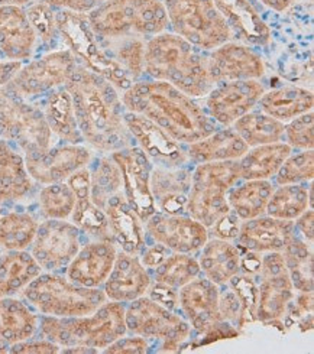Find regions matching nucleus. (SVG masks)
<instances>
[{
  "instance_id": "1",
  "label": "nucleus",
  "mask_w": 314,
  "mask_h": 354,
  "mask_svg": "<svg viewBox=\"0 0 314 354\" xmlns=\"http://www.w3.org/2000/svg\"><path fill=\"white\" fill-rule=\"evenodd\" d=\"M65 88L85 145L97 153H112L135 145L125 123L121 91L102 75L78 64Z\"/></svg>"
},
{
  "instance_id": "2",
  "label": "nucleus",
  "mask_w": 314,
  "mask_h": 354,
  "mask_svg": "<svg viewBox=\"0 0 314 354\" xmlns=\"http://www.w3.org/2000/svg\"><path fill=\"white\" fill-rule=\"evenodd\" d=\"M121 97L126 111L152 120L183 145L200 140L219 127L197 99L170 83L139 80Z\"/></svg>"
},
{
  "instance_id": "3",
  "label": "nucleus",
  "mask_w": 314,
  "mask_h": 354,
  "mask_svg": "<svg viewBox=\"0 0 314 354\" xmlns=\"http://www.w3.org/2000/svg\"><path fill=\"white\" fill-rule=\"evenodd\" d=\"M204 53L173 30H164L145 42V75L170 83L194 99L206 97L214 84Z\"/></svg>"
},
{
  "instance_id": "4",
  "label": "nucleus",
  "mask_w": 314,
  "mask_h": 354,
  "mask_svg": "<svg viewBox=\"0 0 314 354\" xmlns=\"http://www.w3.org/2000/svg\"><path fill=\"white\" fill-rule=\"evenodd\" d=\"M38 333L61 347V353H96L123 337L125 304L106 301L96 311L81 317L40 315Z\"/></svg>"
},
{
  "instance_id": "5",
  "label": "nucleus",
  "mask_w": 314,
  "mask_h": 354,
  "mask_svg": "<svg viewBox=\"0 0 314 354\" xmlns=\"http://www.w3.org/2000/svg\"><path fill=\"white\" fill-rule=\"evenodd\" d=\"M97 38H151L168 30V16L162 0H107L86 13Z\"/></svg>"
},
{
  "instance_id": "6",
  "label": "nucleus",
  "mask_w": 314,
  "mask_h": 354,
  "mask_svg": "<svg viewBox=\"0 0 314 354\" xmlns=\"http://www.w3.org/2000/svg\"><path fill=\"white\" fill-rule=\"evenodd\" d=\"M21 297L40 315L58 318L89 315L107 301L103 289L77 285L65 273L53 272H41Z\"/></svg>"
},
{
  "instance_id": "7",
  "label": "nucleus",
  "mask_w": 314,
  "mask_h": 354,
  "mask_svg": "<svg viewBox=\"0 0 314 354\" xmlns=\"http://www.w3.org/2000/svg\"><path fill=\"white\" fill-rule=\"evenodd\" d=\"M55 24L60 46L67 48L82 67L106 78L121 93L134 84L125 70L109 54L103 42L97 38L86 13L55 9Z\"/></svg>"
},
{
  "instance_id": "8",
  "label": "nucleus",
  "mask_w": 314,
  "mask_h": 354,
  "mask_svg": "<svg viewBox=\"0 0 314 354\" xmlns=\"http://www.w3.org/2000/svg\"><path fill=\"white\" fill-rule=\"evenodd\" d=\"M241 180L238 160H218L195 165L187 196L186 213L210 230L229 214L227 192Z\"/></svg>"
},
{
  "instance_id": "9",
  "label": "nucleus",
  "mask_w": 314,
  "mask_h": 354,
  "mask_svg": "<svg viewBox=\"0 0 314 354\" xmlns=\"http://www.w3.org/2000/svg\"><path fill=\"white\" fill-rule=\"evenodd\" d=\"M0 138L24 155L44 152L57 142L37 102L0 88Z\"/></svg>"
},
{
  "instance_id": "10",
  "label": "nucleus",
  "mask_w": 314,
  "mask_h": 354,
  "mask_svg": "<svg viewBox=\"0 0 314 354\" xmlns=\"http://www.w3.org/2000/svg\"><path fill=\"white\" fill-rule=\"evenodd\" d=\"M174 34L183 37L202 51L234 39L214 0H162Z\"/></svg>"
},
{
  "instance_id": "11",
  "label": "nucleus",
  "mask_w": 314,
  "mask_h": 354,
  "mask_svg": "<svg viewBox=\"0 0 314 354\" xmlns=\"http://www.w3.org/2000/svg\"><path fill=\"white\" fill-rule=\"evenodd\" d=\"M77 66L76 57L67 48L38 53L22 64L5 87L22 99L37 102L48 93L65 87Z\"/></svg>"
},
{
  "instance_id": "12",
  "label": "nucleus",
  "mask_w": 314,
  "mask_h": 354,
  "mask_svg": "<svg viewBox=\"0 0 314 354\" xmlns=\"http://www.w3.org/2000/svg\"><path fill=\"white\" fill-rule=\"evenodd\" d=\"M126 330L146 340L164 342V350L171 351L183 344L191 334L184 317L143 295L125 307Z\"/></svg>"
},
{
  "instance_id": "13",
  "label": "nucleus",
  "mask_w": 314,
  "mask_h": 354,
  "mask_svg": "<svg viewBox=\"0 0 314 354\" xmlns=\"http://www.w3.org/2000/svg\"><path fill=\"white\" fill-rule=\"evenodd\" d=\"M85 234L70 220H44L30 245V254L42 272L65 273L82 245Z\"/></svg>"
},
{
  "instance_id": "14",
  "label": "nucleus",
  "mask_w": 314,
  "mask_h": 354,
  "mask_svg": "<svg viewBox=\"0 0 314 354\" xmlns=\"http://www.w3.org/2000/svg\"><path fill=\"white\" fill-rule=\"evenodd\" d=\"M259 283L255 318L262 323H277L287 314L294 299V288L287 273L283 252H270L261 256Z\"/></svg>"
},
{
  "instance_id": "15",
  "label": "nucleus",
  "mask_w": 314,
  "mask_h": 354,
  "mask_svg": "<svg viewBox=\"0 0 314 354\" xmlns=\"http://www.w3.org/2000/svg\"><path fill=\"white\" fill-rule=\"evenodd\" d=\"M110 156L121 169L126 201L145 223L157 212V204L151 191L152 160L137 145L114 151Z\"/></svg>"
},
{
  "instance_id": "16",
  "label": "nucleus",
  "mask_w": 314,
  "mask_h": 354,
  "mask_svg": "<svg viewBox=\"0 0 314 354\" xmlns=\"http://www.w3.org/2000/svg\"><path fill=\"white\" fill-rule=\"evenodd\" d=\"M94 156L85 143L55 142L44 152L25 155L30 178L38 185L65 183L73 174L90 165Z\"/></svg>"
},
{
  "instance_id": "17",
  "label": "nucleus",
  "mask_w": 314,
  "mask_h": 354,
  "mask_svg": "<svg viewBox=\"0 0 314 354\" xmlns=\"http://www.w3.org/2000/svg\"><path fill=\"white\" fill-rule=\"evenodd\" d=\"M265 93L259 80H236L214 84L206 95L204 109L218 126H232L238 119L252 111Z\"/></svg>"
},
{
  "instance_id": "18",
  "label": "nucleus",
  "mask_w": 314,
  "mask_h": 354,
  "mask_svg": "<svg viewBox=\"0 0 314 354\" xmlns=\"http://www.w3.org/2000/svg\"><path fill=\"white\" fill-rule=\"evenodd\" d=\"M145 233L174 253H195L209 240V230L189 214L155 212L145 223Z\"/></svg>"
},
{
  "instance_id": "19",
  "label": "nucleus",
  "mask_w": 314,
  "mask_h": 354,
  "mask_svg": "<svg viewBox=\"0 0 314 354\" xmlns=\"http://www.w3.org/2000/svg\"><path fill=\"white\" fill-rule=\"evenodd\" d=\"M125 123L137 147L146 153L152 164L167 168H178L189 164L184 145L175 140L152 120L125 110Z\"/></svg>"
},
{
  "instance_id": "20",
  "label": "nucleus",
  "mask_w": 314,
  "mask_h": 354,
  "mask_svg": "<svg viewBox=\"0 0 314 354\" xmlns=\"http://www.w3.org/2000/svg\"><path fill=\"white\" fill-rule=\"evenodd\" d=\"M207 70L213 84L236 80H259L265 75V62L251 45L232 39L209 51Z\"/></svg>"
},
{
  "instance_id": "21",
  "label": "nucleus",
  "mask_w": 314,
  "mask_h": 354,
  "mask_svg": "<svg viewBox=\"0 0 314 354\" xmlns=\"http://www.w3.org/2000/svg\"><path fill=\"white\" fill-rule=\"evenodd\" d=\"M220 289L204 277H197L178 289V307L193 330L209 334L223 321L219 310Z\"/></svg>"
},
{
  "instance_id": "22",
  "label": "nucleus",
  "mask_w": 314,
  "mask_h": 354,
  "mask_svg": "<svg viewBox=\"0 0 314 354\" xmlns=\"http://www.w3.org/2000/svg\"><path fill=\"white\" fill-rule=\"evenodd\" d=\"M118 248L112 240L90 239L81 245L65 269V277L86 288H102L116 259Z\"/></svg>"
},
{
  "instance_id": "23",
  "label": "nucleus",
  "mask_w": 314,
  "mask_h": 354,
  "mask_svg": "<svg viewBox=\"0 0 314 354\" xmlns=\"http://www.w3.org/2000/svg\"><path fill=\"white\" fill-rule=\"evenodd\" d=\"M152 285V278L137 254L118 252L113 268L103 283V292L109 301L129 304L143 295Z\"/></svg>"
},
{
  "instance_id": "24",
  "label": "nucleus",
  "mask_w": 314,
  "mask_h": 354,
  "mask_svg": "<svg viewBox=\"0 0 314 354\" xmlns=\"http://www.w3.org/2000/svg\"><path fill=\"white\" fill-rule=\"evenodd\" d=\"M38 54V38L25 8L0 5V58L28 61Z\"/></svg>"
},
{
  "instance_id": "25",
  "label": "nucleus",
  "mask_w": 314,
  "mask_h": 354,
  "mask_svg": "<svg viewBox=\"0 0 314 354\" xmlns=\"http://www.w3.org/2000/svg\"><path fill=\"white\" fill-rule=\"evenodd\" d=\"M294 234V221L259 216L242 221L235 240H238L241 249L263 254L270 252H284Z\"/></svg>"
},
{
  "instance_id": "26",
  "label": "nucleus",
  "mask_w": 314,
  "mask_h": 354,
  "mask_svg": "<svg viewBox=\"0 0 314 354\" xmlns=\"http://www.w3.org/2000/svg\"><path fill=\"white\" fill-rule=\"evenodd\" d=\"M234 38L252 46H267L272 39L268 24L250 0H214Z\"/></svg>"
},
{
  "instance_id": "27",
  "label": "nucleus",
  "mask_w": 314,
  "mask_h": 354,
  "mask_svg": "<svg viewBox=\"0 0 314 354\" xmlns=\"http://www.w3.org/2000/svg\"><path fill=\"white\" fill-rule=\"evenodd\" d=\"M37 183L30 178L25 155L0 138V204H18L34 196Z\"/></svg>"
},
{
  "instance_id": "28",
  "label": "nucleus",
  "mask_w": 314,
  "mask_h": 354,
  "mask_svg": "<svg viewBox=\"0 0 314 354\" xmlns=\"http://www.w3.org/2000/svg\"><path fill=\"white\" fill-rule=\"evenodd\" d=\"M76 196L74 210L70 221L81 230V233L90 239L112 240L107 217L90 197V172L89 167L73 174L67 180ZM113 241V240H112Z\"/></svg>"
},
{
  "instance_id": "29",
  "label": "nucleus",
  "mask_w": 314,
  "mask_h": 354,
  "mask_svg": "<svg viewBox=\"0 0 314 354\" xmlns=\"http://www.w3.org/2000/svg\"><path fill=\"white\" fill-rule=\"evenodd\" d=\"M113 243L129 254H139L145 246L146 233L143 221L126 201L123 192L105 207Z\"/></svg>"
},
{
  "instance_id": "30",
  "label": "nucleus",
  "mask_w": 314,
  "mask_h": 354,
  "mask_svg": "<svg viewBox=\"0 0 314 354\" xmlns=\"http://www.w3.org/2000/svg\"><path fill=\"white\" fill-rule=\"evenodd\" d=\"M191 172L183 167L167 168L157 165L151 172V191L157 210L167 214L186 213Z\"/></svg>"
},
{
  "instance_id": "31",
  "label": "nucleus",
  "mask_w": 314,
  "mask_h": 354,
  "mask_svg": "<svg viewBox=\"0 0 314 354\" xmlns=\"http://www.w3.org/2000/svg\"><path fill=\"white\" fill-rule=\"evenodd\" d=\"M198 252V266L204 278L213 283L219 286L226 285L241 273V248L235 246L230 240L209 237L206 245Z\"/></svg>"
},
{
  "instance_id": "32",
  "label": "nucleus",
  "mask_w": 314,
  "mask_h": 354,
  "mask_svg": "<svg viewBox=\"0 0 314 354\" xmlns=\"http://www.w3.org/2000/svg\"><path fill=\"white\" fill-rule=\"evenodd\" d=\"M250 147L242 140L232 126L218 127L209 136L187 145L189 162L195 165L218 160H238Z\"/></svg>"
},
{
  "instance_id": "33",
  "label": "nucleus",
  "mask_w": 314,
  "mask_h": 354,
  "mask_svg": "<svg viewBox=\"0 0 314 354\" xmlns=\"http://www.w3.org/2000/svg\"><path fill=\"white\" fill-rule=\"evenodd\" d=\"M40 314L18 297L0 298V339L9 346L35 337Z\"/></svg>"
},
{
  "instance_id": "34",
  "label": "nucleus",
  "mask_w": 314,
  "mask_h": 354,
  "mask_svg": "<svg viewBox=\"0 0 314 354\" xmlns=\"http://www.w3.org/2000/svg\"><path fill=\"white\" fill-rule=\"evenodd\" d=\"M41 106L46 123L58 142L85 143L77 126L71 95L65 87L57 88L37 100Z\"/></svg>"
},
{
  "instance_id": "35",
  "label": "nucleus",
  "mask_w": 314,
  "mask_h": 354,
  "mask_svg": "<svg viewBox=\"0 0 314 354\" xmlns=\"http://www.w3.org/2000/svg\"><path fill=\"white\" fill-rule=\"evenodd\" d=\"M258 106L263 113L286 124L313 110L314 95L304 87L283 86L263 93Z\"/></svg>"
},
{
  "instance_id": "36",
  "label": "nucleus",
  "mask_w": 314,
  "mask_h": 354,
  "mask_svg": "<svg viewBox=\"0 0 314 354\" xmlns=\"http://www.w3.org/2000/svg\"><path fill=\"white\" fill-rule=\"evenodd\" d=\"M293 149L281 140L250 148L238 159L241 180H271Z\"/></svg>"
},
{
  "instance_id": "37",
  "label": "nucleus",
  "mask_w": 314,
  "mask_h": 354,
  "mask_svg": "<svg viewBox=\"0 0 314 354\" xmlns=\"http://www.w3.org/2000/svg\"><path fill=\"white\" fill-rule=\"evenodd\" d=\"M42 269L29 250L0 254V298L21 295Z\"/></svg>"
},
{
  "instance_id": "38",
  "label": "nucleus",
  "mask_w": 314,
  "mask_h": 354,
  "mask_svg": "<svg viewBox=\"0 0 314 354\" xmlns=\"http://www.w3.org/2000/svg\"><path fill=\"white\" fill-rule=\"evenodd\" d=\"M274 191L270 180H245L241 185L230 188L227 203L232 213L241 220H251L263 216Z\"/></svg>"
},
{
  "instance_id": "39",
  "label": "nucleus",
  "mask_w": 314,
  "mask_h": 354,
  "mask_svg": "<svg viewBox=\"0 0 314 354\" xmlns=\"http://www.w3.org/2000/svg\"><path fill=\"white\" fill-rule=\"evenodd\" d=\"M90 172V197L91 201L105 210L110 200L122 194V174L110 153L93 156L89 165Z\"/></svg>"
},
{
  "instance_id": "40",
  "label": "nucleus",
  "mask_w": 314,
  "mask_h": 354,
  "mask_svg": "<svg viewBox=\"0 0 314 354\" xmlns=\"http://www.w3.org/2000/svg\"><path fill=\"white\" fill-rule=\"evenodd\" d=\"M38 218L26 210L0 214V253L28 250L38 230Z\"/></svg>"
},
{
  "instance_id": "41",
  "label": "nucleus",
  "mask_w": 314,
  "mask_h": 354,
  "mask_svg": "<svg viewBox=\"0 0 314 354\" xmlns=\"http://www.w3.org/2000/svg\"><path fill=\"white\" fill-rule=\"evenodd\" d=\"M232 127L250 148L284 140L286 124L263 113L262 110L250 111L238 119Z\"/></svg>"
},
{
  "instance_id": "42",
  "label": "nucleus",
  "mask_w": 314,
  "mask_h": 354,
  "mask_svg": "<svg viewBox=\"0 0 314 354\" xmlns=\"http://www.w3.org/2000/svg\"><path fill=\"white\" fill-rule=\"evenodd\" d=\"M311 185L306 188L302 184H287L274 188L267 205V216L295 221L311 207Z\"/></svg>"
},
{
  "instance_id": "43",
  "label": "nucleus",
  "mask_w": 314,
  "mask_h": 354,
  "mask_svg": "<svg viewBox=\"0 0 314 354\" xmlns=\"http://www.w3.org/2000/svg\"><path fill=\"white\" fill-rule=\"evenodd\" d=\"M287 273L293 288L299 292L313 291V246L294 234L283 252Z\"/></svg>"
},
{
  "instance_id": "44",
  "label": "nucleus",
  "mask_w": 314,
  "mask_h": 354,
  "mask_svg": "<svg viewBox=\"0 0 314 354\" xmlns=\"http://www.w3.org/2000/svg\"><path fill=\"white\" fill-rule=\"evenodd\" d=\"M101 39V38H98ZM109 54L113 57L134 83L145 75V42L139 37H125L118 39H101Z\"/></svg>"
},
{
  "instance_id": "45",
  "label": "nucleus",
  "mask_w": 314,
  "mask_h": 354,
  "mask_svg": "<svg viewBox=\"0 0 314 354\" xmlns=\"http://www.w3.org/2000/svg\"><path fill=\"white\" fill-rule=\"evenodd\" d=\"M76 196L69 183L42 185L37 192L38 213L44 220H70Z\"/></svg>"
},
{
  "instance_id": "46",
  "label": "nucleus",
  "mask_w": 314,
  "mask_h": 354,
  "mask_svg": "<svg viewBox=\"0 0 314 354\" xmlns=\"http://www.w3.org/2000/svg\"><path fill=\"white\" fill-rule=\"evenodd\" d=\"M200 266L189 253H170L159 266L154 269V279L158 283L180 289L194 278L200 277Z\"/></svg>"
},
{
  "instance_id": "47",
  "label": "nucleus",
  "mask_w": 314,
  "mask_h": 354,
  "mask_svg": "<svg viewBox=\"0 0 314 354\" xmlns=\"http://www.w3.org/2000/svg\"><path fill=\"white\" fill-rule=\"evenodd\" d=\"M28 19L38 38V53L57 50L60 46L55 24V8L49 6L45 0H38L25 8Z\"/></svg>"
},
{
  "instance_id": "48",
  "label": "nucleus",
  "mask_w": 314,
  "mask_h": 354,
  "mask_svg": "<svg viewBox=\"0 0 314 354\" xmlns=\"http://www.w3.org/2000/svg\"><path fill=\"white\" fill-rule=\"evenodd\" d=\"M275 184H303L314 178V153L313 149L291 152L275 174Z\"/></svg>"
},
{
  "instance_id": "49",
  "label": "nucleus",
  "mask_w": 314,
  "mask_h": 354,
  "mask_svg": "<svg viewBox=\"0 0 314 354\" xmlns=\"http://www.w3.org/2000/svg\"><path fill=\"white\" fill-rule=\"evenodd\" d=\"M313 132H314V116L311 110L286 123L284 139L293 151L313 149L314 147Z\"/></svg>"
},
{
  "instance_id": "50",
  "label": "nucleus",
  "mask_w": 314,
  "mask_h": 354,
  "mask_svg": "<svg viewBox=\"0 0 314 354\" xmlns=\"http://www.w3.org/2000/svg\"><path fill=\"white\" fill-rule=\"evenodd\" d=\"M150 350V343L141 335H123L116 342H113L103 351L107 354H143Z\"/></svg>"
},
{
  "instance_id": "51",
  "label": "nucleus",
  "mask_w": 314,
  "mask_h": 354,
  "mask_svg": "<svg viewBox=\"0 0 314 354\" xmlns=\"http://www.w3.org/2000/svg\"><path fill=\"white\" fill-rule=\"evenodd\" d=\"M9 353H15V354H55V353H61V347L53 342L44 339V337H41V339H35V337H32V339H29V340L12 344L9 348Z\"/></svg>"
},
{
  "instance_id": "52",
  "label": "nucleus",
  "mask_w": 314,
  "mask_h": 354,
  "mask_svg": "<svg viewBox=\"0 0 314 354\" xmlns=\"http://www.w3.org/2000/svg\"><path fill=\"white\" fill-rule=\"evenodd\" d=\"M219 310H220V317L223 323L225 321H239L241 323L242 304L232 288L223 292L220 291Z\"/></svg>"
},
{
  "instance_id": "53",
  "label": "nucleus",
  "mask_w": 314,
  "mask_h": 354,
  "mask_svg": "<svg viewBox=\"0 0 314 354\" xmlns=\"http://www.w3.org/2000/svg\"><path fill=\"white\" fill-rule=\"evenodd\" d=\"M170 253L173 252L154 241V245L143 246V249L141 250L139 259L148 270H154L157 266H159L165 259H167Z\"/></svg>"
},
{
  "instance_id": "54",
  "label": "nucleus",
  "mask_w": 314,
  "mask_h": 354,
  "mask_svg": "<svg viewBox=\"0 0 314 354\" xmlns=\"http://www.w3.org/2000/svg\"><path fill=\"white\" fill-rule=\"evenodd\" d=\"M148 294H150V298L170 310H175L178 307V289L157 282L155 285H151Z\"/></svg>"
},
{
  "instance_id": "55",
  "label": "nucleus",
  "mask_w": 314,
  "mask_h": 354,
  "mask_svg": "<svg viewBox=\"0 0 314 354\" xmlns=\"http://www.w3.org/2000/svg\"><path fill=\"white\" fill-rule=\"evenodd\" d=\"M239 224H241V220L230 212L229 214H226L216 224H214L210 230L214 233V237L225 239V240H235L239 232Z\"/></svg>"
},
{
  "instance_id": "56",
  "label": "nucleus",
  "mask_w": 314,
  "mask_h": 354,
  "mask_svg": "<svg viewBox=\"0 0 314 354\" xmlns=\"http://www.w3.org/2000/svg\"><path fill=\"white\" fill-rule=\"evenodd\" d=\"M45 2L55 9H65L78 13H89L94 8L101 6L107 0H45Z\"/></svg>"
},
{
  "instance_id": "57",
  "label": "nucleus",
  "mask_w": 314,
  "mask_h": 354,
  "mask_svg": "<svg viewBox=\"0 0 314 354\" xmlns=\"http://www.w3.org/2000/svg\"><path fill=\"white\" fill-rule=\"evenodd\" d=\"M294 229L295 232H299V236L304 239L308 243L313 245V239H314V212L308 210L304 212L299 218L294 223Z\"/></svg>"
},
{
  "instance_id": "58",
  "label": "nucleus",
  "mask_w": 314,
  "mask_h": 354,
  "mask_svg": "<svg viewBox=\"0 0 314 354\" xmlns=\"http://www.w3.org/2000/svg\"><path fill=\"white\" fill-rule=\"evenodd\" d=\"M22 64H24L22 61L0 58V88L8 86L12 82V78L16 75V73L19 71Z\"/></svg>"
},
{
  "instance_id": "59",
  "label": "nucleus",
  "mask_w": 314,
  "mask_h": 354,
  "mask_svg": "<svg viewBox=\"0 0 314 354\" xmlns=\"http://www.w3.org/2000/svg\"><path fill=\"white\" fill-rule=\"evenodd\" d=\"M295 307L302 314H307L313 311V291L308 292H300V295L297 297Z\"/></svg>"
},
{
  "instance_id": "60",
  "label": "nucleus",
  "mask_w": 314,
  "mask_h": 354,
  "mask_svg": "<svg viewBox=\"0 0 314 354\" xmlns=\"http://www.w3.org/2000/svg\"><path fill=\"white\" fill-rule=\"evenodd\" d=\"M259 2L275 12H284L294 5L297 0H259Z\"/></svg>"
},
{
  "instance_id": "61",
  "label": "nucleus",
  "mask_w": 314,
  "mask_h": 354,
  "mask_svg": "<svg viewBox=\"0 0 314 354\" xmlns=\"http://www.w3.org/2000/svg\"><path fill=\"white\" fill-rule=\"evenodd\" d=\"M35 2H38V0H0V5H15V6L26 8Z\"/></svg>"
},
{
  "instance_id": "62",
  "label": "nucleus",
  "mask_w": 314,
  "mask_h": 354,
  "mask_svg": "<svg viewBox=\"0 0 314 354\" xmlns=\"http://www.w3.org/2000/svg\"><path fill=\"white\" fill-rule=\"evenodd\" d=\"M9 348H10V346L6 342H3L2 339H0V354L9 353Z\"/></svg>"
},
{
  "instance_id": "63",
  "label": "nucleus",
  "mask_w": 314,
  "mask_h": 354,
  "mask_svg": "<svg viewBox=\"0 0 314 354\" xmlns=\"http://www.w3.org/2000/svg\"><path fill=\"white\" fill-rule=\"evenodd\" d=\"M0 214H2V204H0Z\"/></svg>"
}]
</instances>
